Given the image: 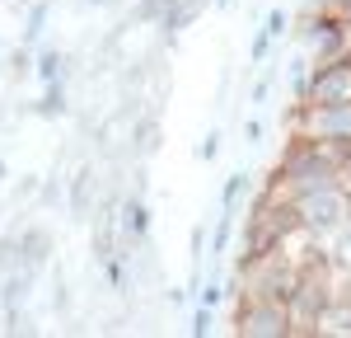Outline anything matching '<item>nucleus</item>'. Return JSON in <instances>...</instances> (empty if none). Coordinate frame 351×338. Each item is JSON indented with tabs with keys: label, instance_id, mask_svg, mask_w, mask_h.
Returning a JSON list of instances; mask_svg holds the SVG:
<instances>
[{
	"label": "nucleus",
	"instance_id": "nucleus-3",
	"mask_svg": "<svg viewBox=\"0 0 351 338\" xmlns=\"http://www.w3.org/2000/svg\"><path fill=\"white\" fill-rule=\"evenodd\" d=\"M295 137L351 146V104H300Z\"/></svg>",
	"mask_w": 351,
	"mask_h": 338
},
{
	"label": "nucleus",
	"instance_id": "nucleus-1",
	"mask_svg": "<svg viewBox=\"0 0 351 338\" xmlns=\"http://www.w3.org/2000/svg\"><path fill=\"white\" fill-rule=\"evenodd\" d=\"M342 169H347V146H337V141H304V137H300L295 146H291V155L281 160V183H286V193L295 197V193H304V188L332 183Z\"/></svg>",
	"mask_w": 351,
	"mask_h": 338
},
{
	"label": "nucleus",
	"instance_id": "nucleus-5",
	"mask_svg": "<svg viewBox=\"0 0 351 338\" xmlns=\"http://www.w3.org/2000/svg\"><path fill=\"white\" fill-rule=\"evenodd\" d=\"M304 47L314 61H337V56H351V24L342 14H319L304 28Z\"/></svg>",
	"mask_w": 351,
	"mask_h": 338
},
{
	"label": "nucleus",
	"instance_id": "nucleus-6",
	"mask_svg": "<svg viewBox=\"0 0 351 338\" xmlns=\"http://www.w3.org/2000/svg\"><path fill=\"white\" fill-rule=\"evenodd\" d=\"M314 334H351V306H332L328 301L314 319Z\"/></svg>",
	"mask_w": 351,
	"mask_h": 338
},
{
	"label": "nucleus",
	"instance_id": "nucleus-4",
	"mask_svg": "<svg viewBox=\"0 0 351 338\" xmlns=\"http://www.w3.org/2000/svg\"><path fill=\"white\" fill-rule=\"evenodd\" d=\"M234 334L243 338H286L291 334V315L286 301H267V296H248L234 319Z\"/></svg>",
	"mask_w": 351,
	"mask_h": 338
},
{
	"label": "nucleus",
	"instance_id": "nucleus-2",
	"mask_svg": "<svg viewBox=\"0 0 351 338\" xmlns=\"http://www.w3.org/2000/svg\"><path fill=\"white\" fill-rule=\"evenodd\" d=\"M295 221L309 225V230H332V225H342V216H347L351 207V193L342 179H332V183H319V188H304V193H295Z\"/></svg>",
	"mask_w": 351,
	"mask_h": 338
},
{
	"label": "nucleus",
	"instance_id": "nucleus-7",
	"mask_svg": "<svg viewBox=\"0 0 351 338\" xmlns=\"http://www.w3.org/2000/svg\"><path fill=\"white\" fill-rule=\"evenodd\" d=\"M342 5H351V0H342Z\"/></svg>",
	"mask_w": 351,
	"mask_h": 338
}]
</instances>
